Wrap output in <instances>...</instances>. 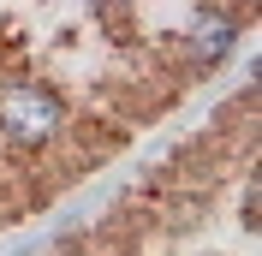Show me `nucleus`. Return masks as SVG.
<instances>
[{
    "instance_id": "f257e3e1",
    "label": "nucleus",
    "mask_w": 262,
    "mask_h": 256,
    "mask_svg": "<svg viewBox=\"0 0 262 256\" xmlns=\"http://www.w3.org/2000/svg\"><path fill=\"white\" fill-rule=\"evenodd\" d=\"M250 18V6H0V232L173 113Z\"/></svg>"
},
{
    "instance_id": "f03ea898",
    "label": "nucleus",
    "mask_w": 262,
    "mask_h": 256,
    "mask_svg": "<svg viewBox=\"0 0 262 256\" xmlns=\"http://www.w3.org/2000/svg\"><path fill=\"white\" fill-rule=\"evenodd\" d=\"M250 149L256 137H245L221 161V131H214V143L185 149L167 173H155L131 203H119L96 232H83L60 256H191L203 226L221 215V185L250 173ZM196 256H250V250L238 244V250H196Z\"/></svg>"
}]
</instances>
